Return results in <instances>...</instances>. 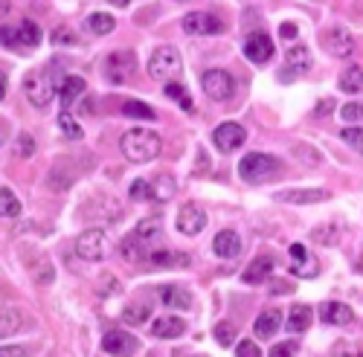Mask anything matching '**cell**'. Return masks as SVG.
I'll use <instances>...</instances> for the list:
<instances>
[{
  "mask_svg": "<svg viewBox=\"0 0 363 357\" xmlns=\"http://www.w3.org/2000/svg\"><path fill=\"white\" fill-rule=\"evenodd\" d=\"M119 148H123V154L131 160V163H148L155 160L160 154V137L155 131L148 128H131L128 134H123V140H119Z\"/></svg>",
  "mask_w": 363,
  "mask_h": 357,
  "instance_id": "1",
  "label": "cell"
},
{
  "mask_svg": "<svg viewBox=\"0 0 363 357\" xmlns=\"http://www.w3.org/2000/svg\"><path fill=\"white\" fill-rule=\"evenodd\" d=\"M279 171H282V163L277 157H270V154H262V152H250L238 163L241 181H247V183H264Z\"/></svg>",
  "mask_w": 363,
  "mask_h": 357,
  "instance_id": "2",
  "label": "cell"
},
{
  "mask_svg": "<svg viewBox=\"0 0 363 357\" xmlns=\"http://www.w3.org/2000/svg\"><path fill=\"white\" fill-rule=\"evenodd\" d=\"M180 52L174 47H157L148 58V76L155 81H172L180 73Z\"/></svg>",
  "mask_w": 363,
  "mask_h": 357,
  "instance_id": "3",
  "label": "cell"
},
{
  "mask_svg": "<svg viewBox=\"0 0 363 357\" xmlns=\"http://www.w3.org/2000/svg\"><path fill=\"white\" fill-rule=\"evenodd\" d=\"M111 250V238L105 230H84L76 242V253L84 259V261H102Z\"/></svg>",
  "mask_w": 363,
  "mask_h": 357,
  "instance_id": "4",
  "label": "cell"
},
{
  "mask_svg": "<svg viewBox=\"0 0 363 357\" xmlns=\"http://www.w3.org/2000/svg\"><path fill=\"white\" fill-rule=\"evenodd\" d=\"M23 91H26V99L33 102L35 108H47L55 96V81L50 79V73H33V76H26L23 81Z\"/></svg>",
  "mask_w": 363,
  "mask_h": 357,
  "instance_id": "5",
  "label": "cell"
},
{
  "mask_svg": "<svg viewBox=\"0 0 363 357\" xmlns=\"http://www.w3.org/2000/svg\"><path fill=\"white\" fill-rule=\"evenodd\" d=\"M201 84H203V94L213 102H227L235 94V81L227 70H206Z\"/></svg>",
  "mask_w": 363,
  "mask_h": 357,
  "instance_id": "6",
  "label": "cell"
},
{
  "mask_svg": "<svg viewBox=\"0 0 363 357\" xmlns=\"http://www.w3.org/2000/svg\"><path fill=\"white\" fill-rule=\"evenodd\" d=\"M105 76L113 84H125L134 76V55L131 52H111L105 58Z\"/></svg>",
  "mask_w": 363,
  "mask_h": 357,
  "instance_id": "7",
  "label": "cell"
},
{
  "mask_svg": "<svg viewBox=\"0 0 363 357\" xmlns=\"http://www.w3.org/2000/svg\"><path fill=\"white\" fill-rule=\"evenodd\" d=\"M323 50L328 55H335V58H346L354 50V38H352V33L346 26H331L328 33L323 35Z\"/></svg>",
  "mask_w": 363,
  "mask_h": 357,
  "instance_id": "8",
  "label": "cell"
},
{
  "mask_svg": "<svg viewBox=\"0 0 363 357\" xmlns=\"http://www.w3.org/2000/svg\"><path fill=\"white\" fill-rule=\"evenodd\" d=\"M288 253H291V273H296L302 279H314L320 273V261L308 253L306 244H291Z\"/></svg>",
  "mask_w": 363,
  "mask_h": 357,
  "instance_id": "9",
  "label": "cell"
},
{
  "mask_svg": "<svg viewBox=\"0 0 363 357\" xmlns=\"http://www.w3.org/2000/svg\"><path fill=\"white\" fill-rule=\"evenodd\" d=\"M184 29L189 35H216V33H224V21L209 12H189L184 18Z\"/></svg>",
  "mask_w": 363,
  "mask_h": 357,
  "instance_id": "10",
  "label": "cell"
},
{
  "mask_svg": "<svg viewBox=\"0 0 363 357\" xmlns=\"http://www.w3.org/2000/svg\"><path fill=\"white\" fill-rule=\"evenodd\" d=\"M245 140H247V131L241 128L238 123H224V125H218V128L213 131V142L221 148L224 154H230V152H235V148H241V145H245Z\"/></svg>",
  "mask_w": 363,
  "mask_h": 357,
  "instance_id": "11",
  "label": "cell"
},
{
  "mask_svg": "<svg viewBox=\"0 0 363 357\" xmlns=\"http://www.w3.org/2000/svg\"><path fill=\"white\" fill-rule=\"evenodd\" d=\"M245 55L253 64H264L274 58V41H270V35H264V33H250L245 38Z\"/></svg>",
  "mask_w": 363,
  "mask_h": 357,
  "instance_id": "12",
  "label": "cell"
},
{
  "mask_svg": "<svg viewBox=\"0 0 363 357\" xmlns=\"http://www.w3.org/2000/svg\"><path fill=\"white\" fill-rule=\"evenodd\" d=\"M206 227V212L201 210V206L195 203H184L180 206V212H177V230L184 232V235H198L203 232Z\"/></svg>",
  "mask_w": 363,
  "mask_h": 357,
  "instance_id": "13",
  "label": "cell"
},
{
  "mask_svg": "<svg viewBox=\"0 0 363 357\" xmlns=\"http://www.w3.org/2000/svg\"><path fill=\"white\" fill-rule=\"evenodd\" d=\"M277 203H296V206H306V203H320L328 200L325 189H282L274 195Z\"/></svg>",
  "mask_w": 363,
  "mask_h": 357,
  "instance_id": "14",
  "label": "cell"
},
{
  "mask_svg": "<svg viewBox=\"0 0 363 357\" xmlns=\"http://www.w3.org/2000/svg\"><path fill=\"white\" fill-rule=\"evenodd\" d=\"M102 348L113 357H131L137 351V340L125 332H108L105 340H102Z\"/></svg>",
  "mask_w": 363,
  "mask_h": 357,
  "instance_id": "15",
  "label": "cell"
},
{
  "mask_svg": "<svg viewBox=\"0 0 363 357\" xmlns=\"http://www.w3.org/2000/svg\"><path fill=\"white\" fill-rule=\"evenodd\" d=\"M148 253H151V244H148V242H143V238H140L137 232H131L128 238H123V244H119V256H123L125 261H131V264L145 261V259H148Z\"/></svg>",
  "mask_w": 363,
  "mask_h": 357,
  "instance_id": "16",
  "label": "cell"
},
{
  "mask_svg": "<svg viewBox=\"0 0 363 357\" xmlns=\"http://www.w3.org/2000/svg\"><path fill=\"white\" fill-rule=\"evenodd\" d=\"M270 271H274V256H259L256 261L247 264V271L241 273V282L245 285H262V282H267Z\"/></svg>",
  "mask_w": 363,
  "mask_h": 357,
  "instance_id": "17",
  "label": "cell"
},
{
  "mask_svg": "<svg viewBox=\"0 0 363 357\" xmlns=\"http://www.w3.org/2000/svg\"><path fill=\"white\" fill-rule=\"evenodd\" d=\"M160 302L166 308H177V311H186L192 308V296L186 288H180V285H163L160 288Z\"/></svg>",
  "mask_w": 363,
  "mask_h": 357,
  "instance_id": "18",
  "label": "cell"
},
{
  "mask_svg": "<svg viewBox=\"0 0 363 357\" xmlns=\"http://www.w3.org/2000/svg\"><path fill=\"white\" fill-rule=\"evenodd\" d=\"M213 250H216V256H221V259H235V256L241 253V238H238V232L221 230V232L216 235V242H213Z\"/></svg>",
  "mask_w": 363,
  "mask_h": 357,
  "instance_id": "19",
  "label": "cell"
},
{
  "mask_svg": "<svg viewBox=\"0 0 363 357\" xmlns=\"http://www.w3.org/2000/svg\"><path fill=\"white\" fill-rule=\"evenodd\" d=\"M186 332V322L177 319V317H157L155 325H151V334L160 337V340H172V337H180Z\"/></svg>",
  "mask_w": 363,
  "mask_h": 357,
  "instance_id": "20",
  "label": "cell"
},
{
  "mask_svg": "<svg viewBox=\"0 0 363 357\" xmlns=\"http://www.w3.org/2000/svg\"><path fill=\"white\" fill-rule=\"evenodd\" d=\"M320 317H323V322H328V325H349V322L354 319L352 308L343 305V302H323V305H320Z\"/></svg>",
  "mask_w": 363,
  "mask_h": 357,
  "instance_id": "21",
  "label": "cell"
},
{
  "mask_svg": "<svg viewBox=\"0 0 363 357\" xmlns=\"http://www.w3.org/2000/svg\"><path fill=\"white\" fill-rule=\"evenodd\" d=\"M279 325H282V314H279L277 308H270V311L259 314V319H256V337L270 340V337L279 332Z\"/></svg>",
  "mask_w": 363,
  "mask_h": 357,
  "instance_id": "22",
  "label": "cell"
},
{
  "mask_svg": "<svg viewBox=\"0 0 363 357\" xmlns=\"http://www.w3.org/2000/svg\"><path fill=\"white\" fill-rule=\"evenodd\" d=\"M311 319H314V311L308 308V305H294L291 311H288V332H294V334H299V332H308L311 329Z\"/></svg>",
  "mask_w": 363,
  "mask_h": 357,
  "instance_id": "23",
  "label": "cell"
},
{
  "mask_svg": "<svg viewBox=\"0 0 363 357\" xmlns=\"http://www.w3.org/2000/svg\"><path fill=\"white\" fill-rule=\"evenodd\" d=\"M285 58H288V67H291L294 73H308V70H311V50H308V47L294 44Z\"/></svg>",
  "mask_w": 363,
  "mask_h": 357,
  "instance_id": "24",
  "label": "cell"
},
{
  "mask_svg": "<svg viewBox=\"0 0 363 357\" xmlns=\"http://www.w3.org/2000/svg\"><path fill=\"white\" fill-rule=\"evenodd\" d=\"M84 79H79V76H67V79H62V108L65 110H70V105L84 94Z\"/></svg>",
  "mask_w": 363,
  "mask_h": 357,
  "instance_id": "25",
  "label": "cell"
},
{
  "mask_svg": "<svg viewBox=\"0 0 363 357\" xmlns=\"http://www.w3.org/2000/svg\"><path fill=\"white\" fill-rule=\"evenodd\" d=\"M177 195V181L174 177H169V174H160V177H155V181H151V198L155 200H172Z\"/></svg>",
  "mask_w": 363,
  "mask_h": 357,
  "instance_id": "26",
  "label": "cell"
},
{
  "mask_svg": "<svg viewBox=\"0 0 363 357\" xmlns=\"http://www.w3.org/2000/svg\"><path fill=\"white\" fill-rule=\"evenodd\" d=\"M145 319H151V302H148V300H134V302L123 311V322H125V325H143Z\"/></svg>",
  "mask_w": 363,
  "mask_h": 357,
  "instance_id": "27",
  "label": "cell"
},
{
  "mask_svg": "<svg viewBox=\"0 0 363 357\" xmlns=\"http://www.w3.org/2000/svg\"><path fill=\"white\" fill-rule=\"evenodd\" d=\"M18 44L21 47H29V50H33V47H38L41 44V26L35 23V21H21L18 23Z\"/></svg>",
  "mask_w": 363,
  "mask_h": 357,
  "instance_id": "28",
  "label": "cell"
},
{
  "mask_svg": "<svg viewBox=\"0 0 363 357\" xmlns=\"http://www.w3.org/2000/svg\"><path fill=\"white\" fill-rule=\"evenodd\" d=\"M21 325H23L21 311H15V308H4V311H0V340L15 337V332H21Z\"/></svg>",
  "mask_w": 363,
  "mask_h": 357,
  "instance_id": "29",
  "label": "cell"
},
{
  "mask_svg": "<svg viewBox=\"0 0 363 357\" xmlns=\"http://www.w3.org/2000/svg\"><path fill=\"white\" fill-rule=\"evenodd\" d=\"M340 91H346V94H360L363 91V67L349 64L340 73Z\"/></svg>",
  "mask_w": 363,
  "mask_h": 357,
  "instance_id": "30",
  "label": "cell"
},
{
  "mask_svg": "<svg viewBox=\"0 0 363 357\" xmlns=\"http://www.w3.org/2000/svg\"><path fill=\"white\" fill-rule=\"evenodd\" d=\"M145 261L155 267H174V264H189V256H177L172 250H151Z\"/></svg>",
  "mask_w": 363,
  "mask_h": 357,
  "instance_id": "31",
  "label": "cell"
},
{
  "mask_svg": "<svg viewBox=\"0 0 363 357\" xmlns=\"http://www.w3.org/2000/svg\"><path fill=\"white\" fill-rule=\"evenodd\" d=\"M21 215V200L15 198V192L0 189V218H18Z\"/></svg>",
  "mask_w": 363,
  "mask_h": 357,
  "instance_id": "32",
  "label": "cell"
},
{
  "mask_svg": "<svg viewBox=\"0 0 363 357\" xmlns=\"http://www.w3.org/2000/svg\"><path fill=\"white\" fill-rule=\"evenodd\" d=\"M166 96L174 99V102H180V108H184V110H192L195 108L192 99H189V94H186V87L180 84V81H166Z\"/></svg>",
  "mask_w": 363,
  "mask_h": 357,
  "instance_id": "33",
  "label": "cell"
},
{
  "mask_svg": "<svg viewBox=\"0 0 363 357\" xmlns=\"http://www.w3.org/2000/svg\"><path fill=\"white\" fill-rule=\"evenodd\" d=\"M87 23H90V29H94L96 35H108V33H113V26H116V21L111 15H105V12H94L87 18Z\"/></svg>",
  "mask_w": 363,
  "mask_h": 357,
  "instance_id": "34",
  "label": "cell"
},
{
  "mask_svg": "<svg viewBox=\"0 0 363 357\" xmlns=\"http://www.w3.org/2000/svg\"><path fill=\"white\" fill-rule=\"evenodd\" d=\"M311 238H314V242H320V244H337V242H340V227H335V224L317 227V230L311 232Z\"/></svg>",
  "mask_w": 363,
  "mask_h": 357,
  "instance_id": "35",
  "label": "cell"
},
{
  "mask_svg": "<svg viewBox=\"0 0 363 357\" xmlns=\"http://www.w3.org/2000/svg\"><path fill=\"white\" fill-rule=\"evenodd\" d=\"M143 242H148V244H155V238L160 235V224L157 221H151V218H145V221H140V227L134 230Z\"/></svg>",
  "mask_w": 363,
  "mask_h": 357,
  "instance_id": "36",
  "label": "cell"
},
{
  "mask_svg": "<svg viewBox=\"0 0 363 357\" xmlns=\"http://www.w3.org/2000/svg\"><path fill=\"white\" fill-rule=\"evenodd\" d=\"M123 113L125 116H134V119H155V110H151L145 102H125L123 105Z\"/></svg>",
  "mask_w": 363,
  "mask_h": 357,
  "instance_id": "37",
  "label": "cell"
},
{
  "mask_svg": "<svg viewBox=\"0 0 363 357\" xmlns=\"http://www.w3.org/2000/svg\"><path fill=\"white\" fill-rule=\"evenodd\" d=\"M328 357H363V351H360L357 343H352V340H340V343H335V348H331Z\"/></svg>",
  "mask_w": 363,
  "mask_h": 357,
  "instance_id": "38",
  "label": "cell"
},
{
  "mask_svg": "<svg viewBox=\"0 0 363 357\" xmlns=\"http://www.w3.org/2000/svg\"><path fill=\"white\" fill-rule=\"evenodd\" d=\"M213 334H216V340H218L221 346H233V343H235V325H233V322H218Z\"/></svg>",
  "mask_w": 363,
  "mask_h": 357,
  "instance_id": "39",
  "label": "cell"
},
{
  "mask_svg": "<svg viewBox=\"0 0 363 357\" xmlns=\"http://www.w3.org/2000/svg\"><path fill=\"white\" fill-rule=\"evenodd\" d=\"M58 125H62V131H65L67 140H79V137H82V128H79V123H76L70 113H62V116H58Z\"/></svg>",
  "mask_w": 363,
  "mask_h": 357,
  "instance_id": "40",
  "label": "cell"
},
{
  "mask_svg": "<svg viewBox=\"0 0 363 357\" xmlns=\"http://www.w3.org/2000/svg\"><path fill=\"white\" fill-rule=\"evenodd\" d=\"M340 137H343V142H349L354 148L357 154H363V128H343Z\"/></svg>",
  "mask_w": 363,
  "mask_h": 357,
  "instance_id": "41",
  "label": "cell"
},
{
  "mask_svg": "<svg viewBox=\"0 0 363 357\" xmlns=\"http://www.w3.org/2000/svg\"><path fill=\"white\" fill-rule=\"evenodd\" d=\"M52 41H55V44H65V47H76V44H79V35L73 33L70 26H58L55 33H52Z\"/></svg>",
  "mask_w": 363,
  "mask_h": 357,
  "instance_id": "42",
  "label": "cell"
},
{
  "mask_svg": "<svg viewBox=\"0 0 363 357\" xmlns=\"http://www.w3.org/2000/svg\"><path fill=\"white\" fill-rule=\"evenodd\" d=\"M340 116L346 119V123H357V119H363V102H349L340 108Z\"/></svg>",
  "mask_w": 363,
  "mask_h": 357,
  "instance_id": "43",
  "label": "cell"
},
{
  "mask_svg": "<svg viewBox=\"0 0 363 357\" xmlns=\"http://www.w3.org/2000/svg\"><path fill=\"white\" fill-rule=\"evenodd\" d=\"M128 195H131V200H145V198H151V181H134Z\"/></svg>",
  "mask_w": 363,
  "mask_h": 357,
  "instance_id": "44",
  "label": "cell"
},
{
  "mask_svg": "<svg viewBox=\"0 0 363 357\" xmlns=\"http://www.w3.org/2000/svg\"><path fill=\"white\" fill-rule=\"evenodd\" d=\"M296 343L294 340H285V343H277L274 348H270V357H294L296 354Z\"/></svg>",
  "mask_w": 363,
  "mask_h": 357,
  "instance_id": "45",
  "label": "cell"
},
{
  "mask_svg": "<svg viewBox=\"0 0 363 357\" xmlns=\"http://www.w3.org/2000/svg\"><path fill=\"white\" fill-rule=\"evenodd\" d=\"M235 357H262V351H259V346H256V343L241 340V343L235 346Z\"/></svg>",
  "mask_w": 363,
  "mask_h": 357,
  "instance_id": "46",
  "label": "cell"
},
{
  "mask_svg": "<svg viewBox=\"0 0 363 357\" xmlns=\"http://www.w3.org/2000/svg\"><path fill=\"white\" fill-rule=\"evenodd\" d=\"M33 137L29 134H21L18 137V145H15V152H18V157H33Z\"/></svg>",
  "mask_w": 363,
  "mask_h": 357,
  "instance_id": "47",
  "label": "cell"
},
{
  "mask_svg": "<svg viewBox=\"0 0 363 357\" xmlns=\"http://www.w3.org/2000/svg\"><path fill=\"white\" fill-rule=\"evenodd\" d=\"M0 41H4V47H18V26H4L0 29Z\"/></svg>",
  "mask_w": 363,
  "mask_h": 357,
  "instance_id": "48",
  "label": "cell"
},
{
  "mask_svg": "<svg viewBox=\"0 0 363 357\" xmlns=\"http://www.w3.org/2000/svg\"><path fill=\"white\" fill-rule=\"evenodd\" d=\"M0 357H29V351L21 346H4L0 348Z\"/></svg>",
  "mask_w": 363,
  "mask_h": 357,
  "instance_id": "49",
  "label": "cell"
},
{
  "mask_svg": "<svg viewBox=\"0 0 363 357\" xmlns=\"http://www.w3.org/2000/svg\"><path fill=\"white\" fill-rule=\"evenodd\" d=\"M279 35H282V38H296L299 29H296V23H282V26H279Z\"/></svg>",
  "mask_w": 363,
  "mask_h": 357,
  "instance_id": "50",
  "label": "cell"
},
{
  "mask_svg": "<svg viewBox=\"0 0 363 357\" xmlns=\"http://www.w3.org/2000/svg\"><path fill=\"white\" fill-rule=\"evenodd\" d=\"M331 108H335V102H331V99H325V102H320L317 113H320V116H325V113H331Z\"/></svg>",
  "mask_w": 363,
  "mask_h": 357,
  "instance_id": "51",
  "label": "cell"
},
{
  "mask_svg": "<svg viewBox=\"0 0 363 357\" xmlns=\"http://www.w3.org/2000/svg\"><path fill=\"white\" fill-rule=\"evenodd\" d=\"M4 99H6V73L0 70V102H4Z\"/></svg>",
  "mask_w": 363,
  "mask_h": 357,
  "instance_id": "52",
  "label": "cell"
},
{
  "mask_svg": "<svg viewBox=\"0 0 363 357\" xmlns=\"http://www.w3.org/2000/svg\"><path fill=\"white\" fill-rule=\"evenodd\" d=\"M111 4H113V6H128L131 0H111Z\"/></svg>",
  "mask_w": 363,
  "mask_h": 357,
  "instance_id": "53",
  "label": "cell"
},
{
  "mask_svg": "<svg viewBox=\"0 0 363 357\" xmlns=\"http://www.w3.org/2000/svg\"><path fill=\"white\" fill-rule=\"evenodd\" d=\"M357 271L363 273V253H360V259H357Z\"/></svg>",
  "mask_w": 363,
  "mask_h": 357,
  "instance_id": "54",
  "label": "cell"
}]
</instances>
